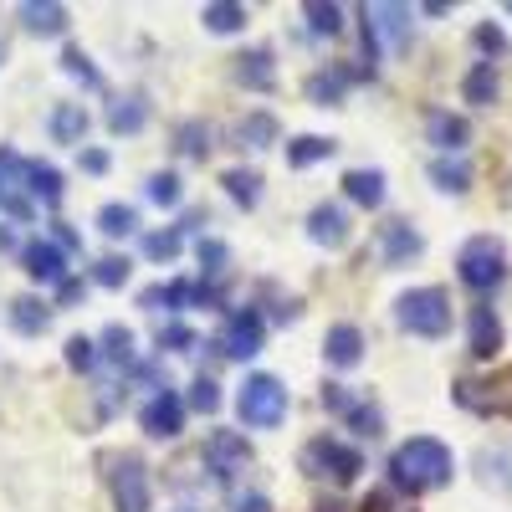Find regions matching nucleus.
Segmentation results:
<instances>
[{
	"label": "nucleus",
	"instance_id": "f3484780",
	"mask_svg": "<svg viewBox=\"0 0 512 512\" xmlns=\"http://www.w3.org/2000/svg\"><path fill=\"white\" fill-rule=\"evenodd\" d=\"M26 190H31L41 205H62V175H57V164L26 159Z\"/></svg>",
	"mask_w": 512,
	"mask_h": 512
},
{
	"label": "nucleus",
	"instance_id": "39448f33",
	"mask_svg": "<svg viewBox=\"0 0 512 512\" xmlns=\"http://www.w3.org/2000/svg\"><path fill=\"white\" fill-rule=\"evenodd\" d=\"M303 472L313 477H333V482H354L364 472V456L344 441H333V436H318L303 446Z\"/></svg>",
	"mask_w": 512,
	"mask_h": 512
},
{
	"label": "nucleus",
	"instance_id": "4c0bfd02",
	"mask_svg": "<svg viewBox=\"0 0 512 512\" xmlns=\"http://www.w3.org/2000/svg\"><path fill=\"white\" fill-rule=\"evenodd\" d=\"M93 282L98 287H123L128 282V262H123V256H103V262L93 267Z\"/></svg>",
	"mask_w": 512,
	"mask_h": 512
},
{
	"label": "nucleus",
	"instance_id": "aec40b11",
	"mask_svg": "<svg viewBox=\"0 0 512 512\" xmlns=\"http://www.w3.org/2000/svg\"><path fill=\"white\" fill-rule=\"evenodd\" d=\"M21 21H26V31H36V36H62V31H67V6H36V0H26Z\"/></svg>",
	"mask_w": 512,
	"mask_h": 512
},
{
	"label": "nucleus",
	"instance_id": "dca6fc26",
	"mask_svg": "<svg viewBox=\"0 0 512 512\" xmlns=\"http://www.w3.org/2000/svg\"><path fill=\"white\" fill-rule=\"evenodd\" d=\"M497 93H502V77H497L492 62H477L472 72H466V82H461V98L472 103V108H492Z\"/></svg>",
	"mask_w": 512,
	"mask_h": 512
},
{
	"label": "nucleus",
	"instance_id": "5fc2aeb1",
	"mask_svg": "<svg viewBox=\"0 0 512 512\" xmlns=\"http://www.w3.org/2000/svg\"><path fill=\"white\" fill-rule=\"evenodd\" d=\"M0 62H6V36H0Z\"/></svg>",
	"mask_w": 512,
	"mask_h": 512
},
{
	"label": "nucleus",
	"instance_id": "f704fd0d",
	"mask_svg": "<svg viewBox=\"0 0 512 512\" xmlns=\"http://www.w3.org/2000/svg\"><path fill=\"white\" fill-rule=\"evenodd\" d=\"M190 405H195L200 415H216V410H221V384L200 374V379L190 384Z\"/></svg>",
	"mask_w": 512,
	"mask_h": 512
},
{
	"label": "nucleus",
	"instance_id": "2eb2a0df",
	"mask_svg": "<svg viewBox=\"0 0 512 512\" xmlns=\"http://www.w3.org/2000/svg\"><path fill=\"white\" fill-rule=\"evenodd\" d=\"M425 134H431V144H436V149L461 154V149H466V139H472V128H466V118H456V113H431V118H425Z\"/></svg>",
	"mask_w": 512,
	"mask_h": 512
},
{
	"label": "nucleus",
	"instance_id": "c9c22d12",
	"mask_svg": "<svg viewBox=\"0 0 512 512\" xmlns=\"http://www.w3.org/2000/svg\"><path fill=\"white\" fill-rule=\"evenodd\" d=\"M144 256H154V262H175V256H180V231H154V236H144Z\"/></svg>",
	"mask_w": 512,
	"mask_h": 512
},
{
	"label": "nucleus",
	"instance_id": "a18cd8bd",
	"mask_svg": "<svg viewBox=\"0 0 512 512\" xmlns=\"http://www.w3.org/2000/svg\"><path fill=\"white\" fill-rule=\"evenodd\" d=\"M349 420L359 425V436H379V410H374V405H354Z\"/></svg>",
	"mask_w": 512,
	"mask_h": 512
},
{
	"label": "nucleus",
	"instance_id": "e433bc0d",
	"mask_svg": "<svg viewBox=\"0 0 512 512\" xmlns=\"http://www.w3.org/2000/svg\"><path fill=\"white\" fill-rule=\"evenodd\" d=\"M67 364L72 369H98V344H93V338H67Z\"/></svg>",
	"mask_w": 512,
	"mask_h": 512
},
{
	"label": "nucleus",
	"instance_id": "9b49d317",
	"mask_svg": "<svg viewBox=\"0 0 512 512\" xmlns=\"http://www.w3.org/2000/svg\"><path fill=\"white\" fill-rule=\"evenodd\" d=\"M379 251H384L390 267H405V262H415V256L425 251V236L410 221H384L379 226Z\"/></svg>",
	"mask_w": 512,
	"mask_h": 512
},
{
	"label": "nucleus",
	"instance_id": "473e14b6",
	"mask_svg": "<svg viewBox=\"0 0 512 512\" xmlns=\"http://www.w3.org/2000/svg\"><path fill=\"white\" fill-rule=\"evenodd\" d=\"M62 67H67V72H72V77L82 82V88H93V93L103 88V72H98V67L88 62V57H82L77 47H67V52H62Z\"/></svg>",
	"mask_w": 512,
	"mask_h": 512
},
{
	"label": "nucleus",
	"instance_id": "ddd939ff",
	"mask_svg": "<svg viewBox=\"0 0 512 512\" xmlns=\"http://www.w3.org/2000/svg\"><path fill=\"white\" fill-rule=\"evenodd\" d=\"M308 236L318 241V246H328V251H338L349 241V216L338 205H313V216H308Z\"/></svg>",
	"mask_w": 512,
	"mask_h": 512
},
{
	"label": "nucleus",
	"instance_id": "37998d69",
	"mask_svg": "<svg viewBox=\"0 0 512 512\" xmlns=\"http://www.w3.org/2000/svg\"><path fill=\"white\" fill-rule=\"evenodd\" d=\"M477 47H482V52H487V62H492V57H502V52H507V36H502L497 26H477Z\"/></svg>",
	"mask_w": 512,
	"mask_h": 512
},
{
	"label": "nucleus",
	"instance_id": "a19ab883",
	"mask_svg": "<svg viewBox=\"0 0 512 512\" xmlns=\"http://www.w3.org/2000/svg\"><path fill=\"white\" fill-rule=\"evenodd\" d=\"M149 200L154 205H180V180L175 175H149Z\"/></svg>",
	"mask_w": 512,
	"mask_h": 512
},
{
	"label": "nucleus",
	"instance_id": "20e7f679",
	"mask_svg": "<svg viewBox=\"0 0 512 512\" xmlns=\"http://www.w3.org/2000/svg\"><path fill=\"white\" fill-rule=\"evenodd\" d=\"M395 308H400V328H410L420 338H441L451 328V297L441 287H415V292L400 297Z\"/></svg>",
	"mask_w": 512,
	"mask_h": 512
},
{
	"label": "nucleus",
	"instance_id": "f257e3e1",
	"mask_svg": "<svg viewBox=\"0 0 512 512\" xmlns=\"http://www.w3.org/2000/svg\"><path fill=\"white\" fill-rule=\"evenodd\" d=\"M451 472H456L451 446L436 441V436H410V441L395 446V456H390V482H395L400 492H410V497L446 487Z\"/></svg>",
	"mask_w": 512,
	"mask_h": 512
},
{
	"label": "nucleus",
	"instance_id": "5701e85b",
	"mask_svg": "<svg viewBox=\"0 0 512 512\" xmlns=\"http://www.w3.org/2000/svg\"><path fill=\"white\" fill-rule=\"evenodd\" d=\"M47 323H52L47 303H36V297H16V303H11V328L16 333L36 338V333H47Z\"/></svg>",
	"mask_w": 512,
	"mask_h": 512
},
{
	"label": "nucleus",
	"instance_id": "6ab92c4d",
	"mask_svg": "<svg viewBox=\"0 0 512 512\" xmlns=\"http://www.w3.org/2000/svg\"><path fill=\"white\" fill-rule=\"evenodd\" d=\"M241 67H236V77L246 82L251 93H272V82H277V72H272V52H246V57H236Z\"/></svg>",
	"mask_w": 512,
	"mask_h": 512
},
{
	"label": "nucleus",
	"instance_id": "6e6d98bb",
	"mask_svg": "<svg viewBox=\"0 0 512 512\" xmlns=\"http://www.w3.org/2000/svg\"><path fill=\"white\" fill-rule=\"evenodd\" d=\"M180 512H195V507H180Z\"/></svg>",
	"mask_w": 512,
	"mask_h": 512
},
{
	"label": "nucleus",
	"instance_id": "412c9836",
	"mask_svg": "<svg viewBox=\"0 0 512 512\" xmlns=\"http://www.w3.org/2000/svg\"><path fill=\"white\" fill-rule=\"evenodd\" d=\"M139 303H144V308H169V313H180V308L195 303V287H190V282H159V287H144Z\"/></svg>",
	"mask_w": 512,
	"mask_h": 512
},
{
	"label": "nucleus",
	"instance_id": "423d86ee",
	"mask_svg": "<svg viewBox=\"0 0 512 512\" xmlns=\"http://www.w3.org/2000/svg\"><path fill=\"white\" fill-rule=\"evenodd\" d=\"M113 507L118 512H149V466L139 456L113 461Z\"/></svg>",
	"mask_w": 512,
	"mask_h": 512
},
{
	"label": "nucleus",
	"instance_id": "72a5a7b5",
	"mask_svg": "<svg viewBox=\"0 0 512 512\" xmlns=\"http://www.w3.org/2000/svg\"><path fill=\"white\" fill-rule=\"evenodd\" d=\"M303 16H308L313 36H338V26H344V6H318V0H313Z\"/></svg>",
	"mask_w": 512,
	"mask_h": 512
},
{
	"label": "nucleus",
	"instance_id": "3c124183",
	"mask_svg": "<svg viewBox=\"0 0 512 512\" xmlns=\"http://www.w3.org/2000/svg\"><path fill=\"white\" fill-rule=\"evenodd\" d=\"M364 512H390V497H369V502H364Z\"/></svg>",
	"mask_w": 512,
	"mask_h": 512
},
{
	"label": "nucleus",
	"instance_id": "603ef678",
	"mask_svg": "<svg viewBox=\"0 0 512 512\" xmlns=\"http://www.w3.org/2000/svg\"><path fill=\"white\" fill-rule=\"evenodd\" d=\"M11 246H16V231H11V226H0V251H11Z\"/></svg>",
	"mask_w": 512,
	"mask_h": 512
},
{
	"label": "nucleus",
	"instance_id": "49530a36",
	"mask_svg": "<svg viewBox=\"0 0 512 512\" xmlns=\"http://www.w3.org/2000/svg\"><path fill=\"white\" fill-rule=\"evenodd\" d=\"M231 512H272V497H262V492H241V497H231Z\"/></svg>",
	"mask_w": 512,
	"mask_h": 512
},
{
	"label": "nucleus",
	"instance_id": "a211bd4d",
	"mask_svg": "<svg viewBox=\"0 0 512 512\" xmlns=\"http://www.w3.org/2000/svg\"><path fill=\"white\" fill-rule=\"evenodd\" d=\"M344 190H349V200H359L364 210L384 205V175H379V169H349Z\"/></svg>",
	"mask_w": 512,
	"mask_h": 512
},
{
	"label": "nucleus",
	"instance_id": "7c9ffc66",
	"mask_svg": "<svg viewBox=\"0 0 512 512\" xmlns=\"http://www.w3.org/2000/svg\"><path fill=\"white\" fill-rule=\"evenodd\" d=\"M241 139H246L251 149H272V144H277V118H272V113H251V118L241 123Z\"/></svg>",
	"mask_w": 512,
	"mask_h": 512
},
{
	"label": "nucleus",
	"instance_id": "f8f14e48",
	"mask_svg": "<svg viewBox=\"0 0 512 512\" xmlns=\"http://www.w3.org/2000/svg\"><path fill=\"white\" fill-rule=\"evenodd\" d=\"M323 359H328L333 369H354V364L364 359V333H359L354 323H333L328 338H323Z\"/></svg>",
	"mask_w": 512,
	"mask_h": 512
},
{
	"label": "nucleus",
	"instance_id": "4be33fe9",
	"mask_svg": "<svg viewBox=\"0 0 512 512\" xmlns=\"http://www.w3.org/2000/svg\"><path fill=\"white\" fill-rule=\"evenodd\" d=\"M149 123V103L134 93V98H118L113 108H108V128L113 134H139V128Z\"/></svg>",
	"mask_w": 512,
	"mask_h": 512
},
{
	"label": "nucleus",
	"instance_id": "393cba45",
	"mask_svg": "<svg viewBox=\"0 0 512 512\" xmlns=\"http://www.w3.org/2000/svg\"><path fill=\"white\" fill-rule=\"evenodd\" d=\"M431 180H436L446 195H461L466 185H472V164H466V159H451V154H441V159L431 164Z\"/></svg>",
	"mask_w": 512,
	"mask_h": 512
},
{
	"label": "nucleus",
	"instance_id": "de8ad7c7",
	"mask_svg": "<svg viewBox=\"0 0 512 512\" xmlns=\"http://www.w3.org/2000/svg\"><path fill=\"white\" fill-rule=\"evenodd\" d=\"M82 169H88V175H103V169H108V154H103V149H82Z\"/></svg>",
	"mask_w": 512,
	"mask_h": 512
},
{
	"label": "nucleus",
	"instance_id": "79ce46f5",
	"mask_svg": "<svg viewBox=\"0 0 512 512\" xmlns=\"http://www.w3.org/2000/svg\"><path fill=\"white\" fill-rule=\"evenodd\" d=\"M200 262H205V272H226L231 251H226L221 241H200Z\"/></svg>",
	"mask_w": 512,
	"mask_h": 512
},
{
	"label": "nucleus",
	"instance_id": "1a4fd4ad",
	"mask_svg": "<svg viewBox=\"0 0 512 512\" xmlns=\"http://www.w3.org/2000/svg\"><path fill=\"white\" fill-rule=\"evenodd\" d=\"M262 338H267V323H262V313H236L231 323H226V333H221V354L226 359H256V354H262Z\"/></svg>",
	"mask_w": 512,
	"mask_h": 512
},
{
	"label": "nucleus",
	"instance_id": "58836bf2",
	"mask_svg": "<svg viewBox=\"0 0 512 512\" xmlns=\"http://www.w3.org/2000/svg\"><path fill=\"white\" fill-rule=\"evenodd\" d=\"M159 349H175V354H190V349H195V333H190L185 323H169V328H159Z\"/></svg>",
	"mask_w": 512,
	"mask_h": 512
},
{
	"label": "nucleus",
	"instance_id": "ea45409f",
	"mask_svg": "<svg viewBox=\"0 0 512 512\" xmlns=\"http://www.w3.org/2000/svg\"><path fill=\"white\" fill-rule=\"evenodd\" d=\"M180 149H185L190 159H205V154H210V128H200V123L180 128Z\"/></svg>",
	"mask_w": 512,
	"mask_h": 512
},
{
	"label": "nucleus",
	"instance_id": "4d7b16f0",
	"mask_svg": "<svg viewBox=\"0 0 512 512\" xmlns=\"http://www.w3.org/2000/svg\"><path fill=\"white\" fill-rule=\"evenodd\" d=\"M507 11H512V6H507Z\"/></svg>",
	"mask_w": 512,
	"mask_h": 512
},
{
	"label": "nucleus",
	"instance_id": "6e6552de",
	"mask_svg": "<svg viewBox=\"0 0 512 512\" xmlns=\"http://www.w3.org/2000/svg\"><path fill=\"white\" fill-rule=\"evenodd\" d=\"M139 425L154 436V441H175L185 431V400L175 390H159L144 410H139Z\"/></svg>",
	"mask_w": 512,
	"mask_h": 512
},
{
	"label": "nucleus",
	"instance_id": "2f4dec72",
	"mask_svg": "<svg viewBox=\"0 0 512 512\" xmlns=\"http://www.w3.org/2000/svg\"><path fill=\"white\" fill-rule=\"evenodd\" d=\"M103 354H108L113 364H134V333H128L123 323H108V328H103Z\"/></svg>",
	"mask_w": 512,
	"mask_h": 512
},
{
	"label": "nucleus",
	"instance_id": "8fccbe9b",
	"mask_svg": "<svg viewBox=\"0 0 512 512\" xmlns=\"http://www.w3.org/2000/svg\"><path fill=\"white\" fill-rule=\"evenodd\" d=\"M57 246H62V251H77V246H82V241H77V236H72V231H67V226H57Z\"/></svg>",
	"mask_w": 512,
	"mask_h": 512
},
{
	"label": "nucleus",
	"instance_id": "0eeeda50",
	"mask_svg": "<svg viewBox=\"0 0 512 512\" xmlns=\"http://www.w3.org/2000/svg\"><path fill=\"white\" fill-rule=\"evenodd\" d=\"M205 466H210V477H216V482H231L236 472H246V466H251V441L236 436V431H210Z\"/></svg>",
	"mask_w": 512,
	"mask_h": 512
},
{
	"label": "nucleus",
	"instance_id": "c85d7f7f",
	"mask_svg": "<svg viewBox=\"0 0 512 512\" xmlns=\"http://www.w3.org/2000/svg\"><path fill=\"white\" fill-rule=\"evenodd\" d=\"M200 21H205L210 31L231 36V31H241V26H246V6H226V0H210V6L200 11Z\"/></svg>",
	"mask_w": 512,
	"mask_h": 512
},
{
	"label": "nucleus",
	"instance_id": "a878e982",
	"mask_svg": "<svg viewBox=\"0 0 512 512\" xmlns=\"http://www.w3.org/2000/svg\"><path fill=\"white\" fill-rule=\"evenodd\" d=\"M221 185H226V195H231L236 205H246V210L262 200V175H256V169H226Z\"/></svg>",
	"mask_w": 512,
	"mask_h": 512
},
{
	"label": "nucleus",
	"instance_id": "b1692460",
	"mask_svg": "<svg viewBox=\"0 0 512 512\" xmlns=\"http://www.w3.org/2000/svg\"><path fill=\"white\" fill-rule=\"evenodd\" d=\"M82 134H88V113H82V103H62L52 113V139L57 144H82Z\"/></svg>",
	"mask_w": 512,
	"mask_h": 512
},
{
	"label": "nucleus",
	"instance_id": "09e8293b",
	"mask_svg": "<svg viewBox=\"0 0 512 512\" xmlns=\"http://www.w3.org/2000/svg\"><path fill=\"white\" fill-rule=\"evenodd\" d=\"M57 297H62V303H77V297H82V282H77V277H67V282L57 287Z\"/></svg>",
	"mask_w": 512,
	"mask_h": 512
},
{
	"label": "nucleus",
	"instance_id": "4468645a",
	"mask_svg": "<svg viewBox=\"0 0 512 512\" xmlns=\"http://www.w3.org/2000/svg\"><path fill=\"white\" fill-rule=\"evenodd\" d=\"M472 359H492L497 349H502V323H497V313L487 308V303H477L472 308Z\"/></svg>",
	"mask_w": 512,
	"mask_h": 512
},
{
	"label": "nucleus",
	"instance_id": "c03bdc74",
	"mask_svg": "<svg viewBox=\"0 0 512 512\" xmlns=\"http://www.w3.org/2000/svg\"><path fill=\"white\" fill-rule=\"evenodd\" d=\"M323 405H328L333 415H354V405H359V400H349L344 384H328V390H323Z\"/></svg>",
	"mask_w": 512,
	"mask_h": 512
},
{
	"label": "nucleus",
	"instance_id": "cd10ccee",
	"mask_svg": "<svg viewBox=\"0 0 512 512\" xmlns=\"http://www.w3.org/2000/svg\"><path fill=\"white\" fill-rule=\"evenodd\" d=\"M98 231H103V236H134V231H139V210H134V205H118V200L103 205V210H98Z\"/></svg>",
	"mask_w": 512,
	"mask_h": 512
},
{
	"label": "nucleus",
	"instance_id": "c756f323",
	"mask_svg": "<svg viewBox=\"0 0 512 512\" xmlns=\"http://www.w3.org/2000/svg\"><path fill=\"white\" fill-rule=\"evenodd\" d=\"M344 88H349V72H318V77H308V98L318 108L338 103V98H344Z\"/></svg>",
	"mask_w": 512,
	"mask_h": 512
},
{
	"label": "nucleus",
	"instance_id": "f03ea898",
	"mask_svg": "<svg viewBox=\"0 0 512 512\" xmlns=\"http://www.w3.org/2000/svg\"><path fill=\"white\" fill-rule=\"evenodd\" d=\"M456 277L472 292H492L507 277V246L497 236H472L456 251Z\"/></svg>",
	"mask_w": 512,
	"mask_h": 512
},
{
	"label": "nucleus",
	"instance_id": "7ed1b4c3",
	"mask_svg": "<svg viewBox=\"0 0 512 512\" xmlns=\"http://www.w3.org/2000/svg\"><path fill=\"white\" fill-rule=\"evenodd\" d=\"M236 410L246 425H256V431H272V425L287 420V390H282V379L272 374H251L241 384V395H236Z\"/></svg>",
	"mask_w": 512,
	"mask_h": 512
},
{
	"label": "nucleus",
	"instance_id": "bb28decb",
	"mask_svg": "<svg viewBox=\"0 0 512 512\" xmlns=\"http://www.w3.org/2000/svg\"><path fill=\"white\" fill-rule=\"evenodd\" d=\"M338 144L333 139H318V134H303V139H292L287 144V164L292 169H308V164H318V159H328Z\"/></svg>",
	"mask_w": 512,
	"mask_h": 512
},
{
	"label": "nucleus",
	"instance_id": "864d4df0",
	"mask_svg": "<svg viewBox=\"0 0 512 512\" xmlns=\"http://www.w3.org/2000/svg\"><path fill=\"white\" fill-rule=\"evenodd\" d=\"M318 512H349L344 502H318Z\"/></svg>",
	"mask_w": 512,
	"mask_h": 512
},
{
	"label": "nucleus",
	"instance_id": "9d476101",
	"mask_svg": "<svg viewBox=\"0 0 512 512\" xmlns=\"http://www.w3.org/2000/svg\"><path fill=\"white\" fill-rule=\"evenodd\" d=\"M21 262H26V277L41 282V287H62L67 282V251L57 241H31L21 251Z\"/></svg>",
	"mask_w": 512,
	"mask_h": 512
}]
</instances>
